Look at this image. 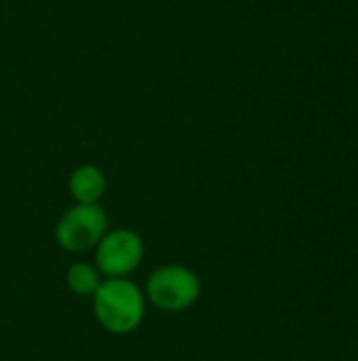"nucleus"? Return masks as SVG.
<instances>
[{
    "instance_id": "obj_1",
    "label": "nucleus",
    "mask_w": 358,
    "mask_h": 361,
    "mask_svg": "<svg viewBox=\"0 0 358 361\" xmlns=\"http://www.w3.org/2000/svg\"><path fill=\"white\" fill-rule=\"evenodd\" d=\"M143 296L127 279H108L95 290V315L112 334H129L143 319Z\"/></svg>"
},
{
    "instance_id": "obj_2",
    "label": "nucleus",
    "mask_w": 358,
    "mask_h": 361,
    "mask_svg": "<svg viewBox=\"0 0 358 361\" xmlns=\"http://www.w3.org/2000/svg\"><path fill=\"white\" fill-rule=\"evenodd\" d=\"M200 294L198 277L184 267H162L148 279V296L162 311H184Z\"/></svg>"
},
{
    "instance_id": "obj_3",
    "label": "nucleus",
    "mask_w": 358,
    "mask_h": 361,
    "mask_svg": "<svg viewBox=\"0 0 358 361\" xmlns=\"http://www.w3.org/2000/svg\"><path fill=\"white\" fill-rule=\"evenodd\" d=\"M108 218L97 205H76L68 209L57 224V241L63 250L82 252L101 241Z\"/></svg>"
},
{
    "instance_id": "obj_4",
    "label": "nucleus",
    "mask_w": 358,
    "mask_h": 361,
    "mask_svg": "<svg viewBox=\"0 0 358 361\" xmlns=\"http://www.w3.org/2000/svg\"><path fill=\"white\" fill-rule=\"evenodd\" d=\"M143 245L137 233L120 228L101 237L97 245V267L108 277H124L141 262Z\"/></svg>"
},
{
    "instance_id": "obj_5",
    "label": "nucleus",
    "mask_w": 358,
    "mask_h": 361,
    "mask_svg": "<svg viewBox=\"0 0 358 361\" xmlns=\"http://www.w3.org/2000/svg\"><path fill=\"white\" fill-rule=\"evenodd\" d=\"M106 190V178L99 167L82 165L70 176V192L82 205H95Z\"/></svg>"
},
{
    "instance_id": "obj_6",
    "label": "nucleus",
    "mask_w": 358,
    "mask_h": 361,
    "mask_svg": "<svg viewBox=\"0 0 358 361\" xmlns=\"http://www.w3.org/2000/svg\"><path fill=\"white\" fill-rule=\"evenodd\" d=\"M68 286L72 292L84 296V294H95V290L99 288V277H97V271L84 262H78L74 264L70 271H68Z\"/></svg>"
}]
</instances>
